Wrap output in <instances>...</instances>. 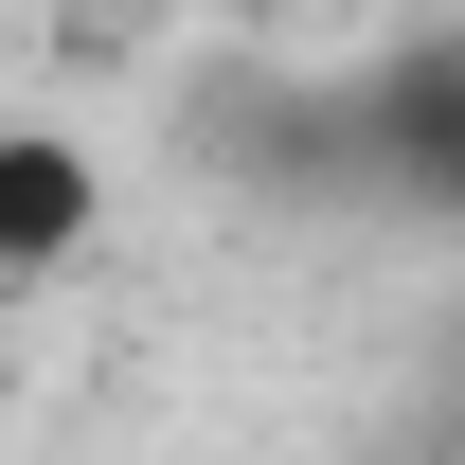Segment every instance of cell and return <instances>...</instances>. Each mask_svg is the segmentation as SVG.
Returning a JSON list of instances; mask_svg holds the SVG:
<instances>
[{"label":"cell","instance_id":"cell-1","mask_svg":"<svg viewBox=\"0 0 465 465\" xmlns=\"http://www.w3.org/2000/svg\"><path fill=\"white\" fill-rule=\"evenodd\" d=\"M72 251H90V143L0 125V287H54Z\"/></svg>","mask_w":465,"mask_h":465}]
</instances>
